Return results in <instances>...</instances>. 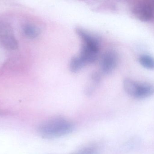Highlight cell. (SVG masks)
Listing matches in <instances>:
<instances>
[{
	"label": "cell",
	"instance_id": "cell-1",
	"mask_svg": "<svg viewBox=\"0 0 154 154\" xmlns=\"http://www.w3.org/2000/svg\"><path fill=\"white\" fill-rule=\"evenodd\" d=\"M73 129L74 126L69 120L64 118L57 117L42 123L38 131L44 138H53L68 134L73 131Z\"/></svg>",
	"mask_w": 154,
	"mask_h": 154
},
{
	"label": "cell",
	"instance_id": "cell-2",
	"mask_svg": "<svg viewBox=\"0 0 154 154\" xmlns=\"http://www.w3.org/2000/svg\"><path fill=\"white\" fill-rule=\"evenodd\" d=\"M77 34L83 41L80 54L78 58L85 66L91 64L97 59L99 43L97 39L81 28H77Z\"/></svg>",
	"mask_w": 154,
	"mask_h": 154
},
{
	"label": "cell",
	"instance_id": "cell-3",
	"mask_svg": "<svg viewBox=\"0 0 154 154\" xmlns=\"http://www.w3.org/2000/svg\"><path fill=\"white\" fill-rule=\"evenodd\" d=\"M123 85L125 91L135 98H146L154 94V86L150 84L138 83L126 78L124 80Z\"/></svg>",
	"mask_w": 154,
	"mask_h": 154
},
{
	"label": "cell",
	"instance_id": "cell-4",
	"mask_svg": "<svg viewBox=\"0 0 154 154\" xmlns=\"http://www.w3.org/2000/svg\"><path fill=\"white\" fill-rule=\"evenodd\" d=\"M134 16L143 21H154V0H143L135 3L132 8Z\"/></svg>",
	"mask_w": 154,
	"mask_h": 154
},
{
	"label": "cell",
	"instance_id": "cell-5",
	"mask_svg": "<svg viewBox=\"0 0 154 154\" xmlns=\"http://www.w3.org/2000/svg\"><path fill=\"white\" fill-rule=\"evenodd\" d=\"M0 42L3 46L9 50H16L19 47V43L13 29L7 23H0Z\"/></svg>",
	"mask_w": 154,
	"mask_h": 154
},
{
	"label": "cell",
	"instance_id": "cell-6",
	"mask_svg": "<svg viewBox=\"0 0 154 154\" xmlns=\"http://www.w3.org/2000/svg\"><path fill=\"white\" fill-rule=\"evenodd\" d=\"M118 61L117 53L114 51H109L103 55L100 68L102 72L108 74L112 72L116 67Z\"/></svg>",
	"mask_w": 154,
	"mask_h": 154
},
{
	"label": "cell",
	"instance_id": "cell-7",
	"mask_svg": "<svg viewBox=\"0 0 154 154\" xmlns=\"http://www.w3.org/2000/svg\"><path fill=\"white\" fill-rule=\"evenodd\" d=\"M24 35L29 39H33L37 38L40 33L39 29L37 26L32 24H25L22 28Z\"/></svg>",
	"mask_w": 154,
	"mask_h": 154
},
{
	"label": "cell",
	"instance_id": "cell-8",
	"mask_svg": "<svg viewBox=\"0 0 154 154\" xmlns=\"http://www.w3.org/2000/svg\"><path fill=\"white\" fill-rule=\"evenodd\" d=\"M139 61L142 66L147 69L154 70V58L148 55H143L139 58Z\"/></svg>",
	"mask_w": 154,
	"mask_h": 154
},
{
	"label": "cell",
	"instance_id": "cell-9",
	"mask_svg": "<svg viewBox=\"0 0 154 154\" xmlns=\"http://www.w3.org/2000/svg\"><path fill=\"white\" fill-rule=\"evenodd\" d=\"M84 66L83 63L77 56L71 59L69 64V68L72 72L76 73L82 68Z\"/></svg>",
	"mask_w": 154,
	"mask_h": 154
},
{
	"label": "cell",
	"instance_id": "cell-10",
	"mask_svg": "<svg viewBox=\"0 0 154 154\" xmlns=\"http://www.w3.org/2000/svg\"><path fill=\"white\" fill-rule=\"evenodd\" d=\"M73 154H99V152L95 146H89L82 148Z\"/></svg>",
	"mask_w": 154,
	"mask_h": 154
}]
</instances>
